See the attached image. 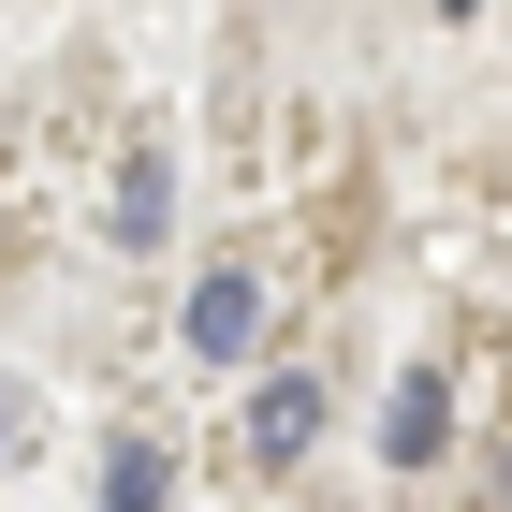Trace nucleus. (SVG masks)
<instances>
[{"label": "nucleus", "mask_w": 512, "mask_h": 512, "mask_svg": "<svg viewBox=\"0 0 512 512\" xmlns=\"http://www.w3.org/2000/svg\"><path fill=\"white\" fill-rule=\"evenodd\" d=\"M439 439H454V381H439V366H410V381H395V410H381V454H395V469H425Z\"/></svg>", "instance_id": "f257e3e1"}, {"label": "nucleus", "mask_w": 512, "mask_h": 512, "mask_svg": "<svg viewBox=\"0 0 512 512\" xmlns=\"http://www.w3.org/2000/svg\"><path fill=\"white\" fill-rule=\"evenodd\" d=\"M308 439H322V381H264L249 395V454H264V469H293Z\"/></svg>", "instance_id": "f03ea898"}, {"label": "nucleus", "mask_w": 512, "mask_h": 512, "mask_svg": "<svg viewBox=\"0 0 512 512\" xmlns=\"http://www.w3.org/2000/svg\"><path fill=\"white\" fill-rule=\"evenodd\" d=\"M249 337H264V293H249V278H205V293H191V352H205V366H235Z\"/></svg>", "instance_id": "7ed1b4c3"}, {"label": "nucleus", "mask_w": 512, "mask_h": 512, "mask_svg": "<svg viewBox=\"0 0 512 512\" xmlns=\"http://www.w3.org/2000/svg\"><path fill=\"white\" fill-rule=\"evenodd\" d=\"M103 512H161V439H118L103 454Z\"/></svg>", "instance_id": "20e7f679"}, {"label": "nucleus", "mask_w": 512, "mask_h": 512, "mask_svg": "<svg viewBox=\"0 0 512 512\" xmlns=\"http://www.w3.org/2000/svg\"><path fill=\"white\" fill-rule=\"evenodd\" d=\"M161 220H176V191H161V161H132V191H118V249H147Z\"/></svg>", "instance_id": "39448f33"}, {"label": "nucleus", "mask_w": 512, "mask_h": 512, "mask_svg": "<svg viewBox=\"0 0 512 512\" xmlns=\"http://www.w3.org/2000/svg\"><path fill=\"white\" fill-rule=\"evenodd\" d=\"M439 15H483V0H439Z\"/></svg>", "instance_id": "423d86ee"}]
</instances>
